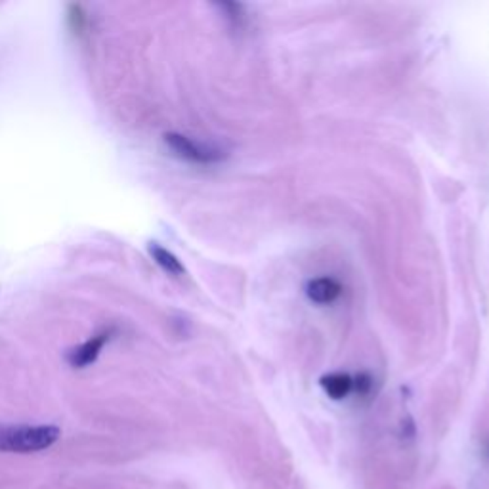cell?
<instances>
[{
	"mask_svg": "<svg viewBox=\"0 0 489 489\" xmlns=\"http://www.w3.org/2000/svg\"><path fill=\"white\" fill-rule=\"evenodd\" d=\"M113 333V329H103L100 333H96L94 336H90V339L86 340V342H83L81 346L73 348L71 352L67 354V361H69V365L75 367V369H84V367H88V365L94 364L96 359H98V356H100V352H102V348L111 340Z\"/></svg>",
	"mask_w": 489,
	"mask_h": 489,
	"instance_id": "3957f363",
	"label": "cell"
},
{
	"mask_svg": "<svg viewBox=\"0 0 489 489\" xmlns=\"http://www.w3.org/2000/svg\"><path fill=\"white\" fill-rule=\"evenodd\" d=\"M340 292H342V287L333 277H317V279H312L306 287L308 299L316 304H331L339 299Z\"/></svg>",
	"mask_w": 489,
	"mask_h": 489,
	"instance_id": "277c9868",
	"label": "cell"
},
{
	"mask_svg": "<svg viewBox=\"0 0 489 489\" xmlns=\"http://www.w3.org/2000/svg\"><path fill=\"white\" fill-rule=\"evenodd\" d=\"M165 143L174 151V155L182 157L185 161L197 163V165H210V163H218L224 157L220 150H216L212 145H205L201 142H195L184 134H165Z\"/></svg>",
	"mask_w": 489,
	"mask_h": 489,
	"instance_id": "7a4b0ae2",
	"label": "cell"
},
{
	"mask_svg": "<svg viewBox=\"0 0 489 489\" xmlns=\"http://www.w3.org/2000/svg\"><path fill=\"white\" fill-rule=\"evenodd\" d=\"M321 388L333 400H342L354 390V379L346 373H331L321 379Z\"/></svg>",
	"mask_w": 489,
	"mask_h": 489,
	"instance_id": "5b68a950",
	"label": "cell"
},
{
	"mask_svg": "<svg viewBox=\"0 0 489 489\" xmlns=\"http://www.w3.org/2000/svg\"><path fill=\"white\" fill-rule=\"evenodd\" d=\"M150 254L153 257V260H155L159 266H161L167 274L170 275H184L185 274V268L182 266V262L178 260V257H174L173 252L167 251L165 247H161V244L157 243H150Z\"/></svg>",
	"mask_w": 489,
	"mask_h": 489,
	"instance_id": "8992f818",
	"label": "cell"
},
{
	"mask_svg": "<svg viewBox=\"0 0 489 489\" xmlns=\"http://www.w3.org/2000/svg\"><path fill=\"white\" fill-rule=\"evenodd\" d=\"M69 21H71L73 25V31H77V33H81V31L84 29V24H86V16H84L83 8L81 6H69Z\"/></svg>",
	"mask_w": 489,
	"mask_h": 489,
	"instance_id": "52a82bcc",
	"label": "cell"
},
{
	"mask_svg": "<svg viewBox=\"0 0 489 489\" xmlns=\"http://www.w3.org/2000/svg\"><path fill=\"white\" fill-rule=\"evenodd\" d=\"M60 428L52 424H14L0 426V451L2 453H38L52 448L60 440Z\"/></svg>",
	"mask_w": 489,
	"mask_h": 489,
	"instance_id": "6da1fadb",
	"label": "cell"
}]
</instances>
